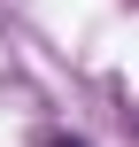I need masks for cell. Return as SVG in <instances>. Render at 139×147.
<instances>
[{
	"instance_id": "1",
	"label": "cell",
	"mask_w": 139,
	"mask_h": 147,
	"mask_svg": "<svg viewBox=\"0 0 139 147\" xmlns=\"http://www.w3.org/2000/svg\"><path fill=\"white\" fill-rule=\"evenodd\" d=\"M39 147H85V140H39Z\"/></svg>"
}]
</instances>
